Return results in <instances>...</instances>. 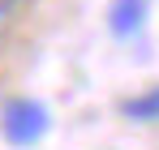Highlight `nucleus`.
<instances>
[{"label": "nucleus", "instance_id": "7ed1b4c3", "mask_svg": "<svg viewBox=\"0 0 159 150\" xmlns=\"http://www.w3.org/2000/svg\"><path fill=\"white\" fill-rule=\"evenodd\" d=\"M120 112H125L129 120H138V125H155V120H159V86H146L142 95L125 99Z\"/></svg>", "mask_w": 159, "mask_h": 150}, {"label": "nucleus", "instance_id": "20e7f679", "mask_svg": "<svg viewBox=\"0 0 159 150\" xmlns=\"http://www.w3.org/2000/svg\"><path fill=\"white\" fill-rule=\"evenodd\" d=\"M9 9H13V0H0V22L9 17Z\"/></svg>", "mask_w": 159, "mask_h": 150}, {"label": "nucleus", "instance_id": "f257e3e1", "mask_svg": "<svg viewBox=\"0 0 159 150\" xmlns=\"http://www.w3.org/2000/svg\"><path fill=\"white\" fill-rule=\"evenodd\" d=\"M48 129H52V112L30 95H17V99H9L0 107V137L17 150L39 146L48 137Z\"/></svg>", "mask_w": 159, "mask_h": 150}, {"label": "nucleus", "instance_id": "f03ea898", "mask_svg": "<svg viewBox=\"0 0 159 150\" xmlns=\"http://www.w3.org/2000/svg\"><path fill=\"white\" fill-rule=\"evenodd\" d=\"M146 22V0H112L107 4V30L116 39H133Z\"/></svg>", "mask_w": 159, "mask_h": 150}]
</instances>
